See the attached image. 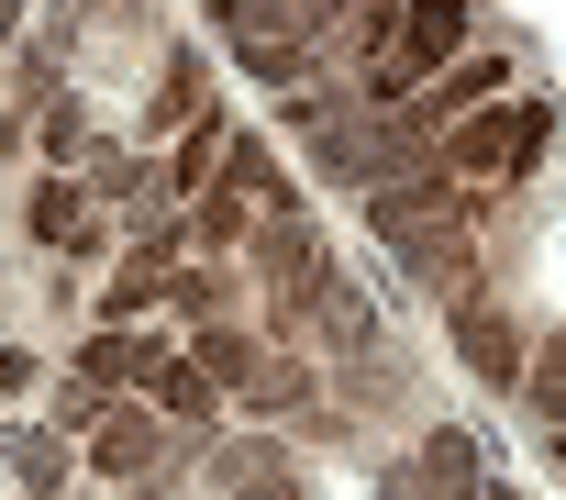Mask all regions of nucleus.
Here are the masks:
<instances>
[{
	"instance_id": "obj_1",
	"label": "nucleus",
	"mask_w": 566,
	"mask_h": 500,
	"mask_svg": "<svg viewBox=\"0 0 566 500\" xmlns=\"http://www.w3.org/2000/svg\"><path fill=\"white\" fill-rule=\"evenodd\" d=\"M367 233L389 244L422 290H467V211H455L444 178H389V189H367Z\"/></svg>"
},
{
	"instance_id": "obj_2",
	"label": "nucleus",
	"mask_w": 566,
	"mask_h": 500,
	"mask_svg": "<svg viewBox=\"0 0 566 500\" xmlns=\"http://www.w3.org/2000/svg\"><path fill=\"white\" fill-rule=\"evenodd\" d=\"M167 445H178L167 412H112V400H101V423H90V467L123 478V489H156V478H167Z\"/></svg>"
},
{
	"instance_id": "obj_3",
	"label": "nucleus",
	"mask_w": 566,
	"mask_h": 500,
	"mask_svg": "<svg viewBox=\"0 0 566 500\" xmlns=\"http://www.w3.org/2000/svg\"><path fill=\"white\" fill-rule=\"evenodd\" d=\"M255 268H266V290H277V301H312V290L334 279L323 233H312L301 211H266V233H255Z\"/></svg>"
},
{
	"instance_id": "obj_4",
	"label": "nucleus",
	"mask_w": 566,
	"mask_h": 500,
	"mask_svg": "<svg viewBox=\"0 0 566 500\" xmlns=\"http://www.w3.org/2000/svg\"><path fill=\"white\" fill-rule=\"evenodd\" d=\"M533 145H544V112H478V123H455L444 167H455V178H500V167H522Z\"/></svg>"
},
{
	"instance_id": "obj_5",
	"label": "nucleus",
	"mask_w": 566,
	"mask_h": 500,
	"mask_svg": "<svg viewBox=\"0 0 566 500\" xmlns=\"http://www.w3.org/2000/svg\"><path fill=\"white\" fill-rule=\"evenodd\" d=\"M455 356H467L489 389H511V378H522V345H511V323H500L489 301H455Z\"/></svg>"
},
{
	"instance_id": "obj_6",
	"label": "nucleus",
	"mask_w": 566,
	"mask_h": 500,
	"mask_svg": "<svg viewBox=\"0 0 566 500\" xmlns=\"http://www.w3.org/2000/svg\"><path fill=\"white\" fill-rule=\"evenodd\" d=\"M422 489H433V500H478V434H467V423L422 434Z\"/></svg>"
},
{
	"instance_id": "obj_7",
	"label": "nucleus",
	"mask_w": 566,
	"mask_h": 500,
	"mask_svg": "<svg viewBox=\"0 0 566 500\" xmlns=\"http://www.w3.org/2000/svg\"><path fill=\"white\" fill-rule=\"evenodd\" d=\"M301 312H312V323H323V334H334L345 356H356V345H378V312H367V290H345V279H323V290H312Z\"/></svg>"
},
{
	"instance_id": "obj_8",
	"label": "nucleus",
	"mask_w": 566,
	"mask_h": 500,
	"mask_svg": "<svg viewBox=\"0 0 566 500\" xmlns=\"http://www.w3.org/2000/svg\"><path fill=\"white\" fill-rule=\"evenodd\" d=\"M211 23H222L244 56H266V45H290V0H211Z\"/></svg>"
},
{
	"instance_id": "obj_9",
	"label": "nucleus",
	"mask_w": 566,
	"mask_h": 500,
	"mask_svg": "<svg viewBox=\"0 0 566 500\" xmlns=\"http://www.w3.org/2000/svg\"><path fill=\"white\" fill-rule=\"evenodd\" d=\"M200 101H211V90H200V56L178 45V56H167V79H156V101H145V123H156V134H178V123H200Z\"/></svg>"
},
{
	"instance_id": "obj_10",
	"label": "nucleus",
	"mask_w": 566,
	"mask_h": 500,
	"mask_svg": "<svg viewBox=\"0 0 566 500\" xmlns=\"http://www.w3.org/2000/svg\"><path fill=\"white\" fill-rule=\"evenodd\" d=\"M156 367H167V356H156V345H134V334H101V345H90V367H78V378H90V389H134V378H156Z\"/></svg>"
},
{
	"instance_id": "obj_11",
	"label": "nucleus",
	"mask_w": 566,
	"mask_h": 500,
	"mask_svg": "<svg viewBox=\"0 0 566 500\" xmlns=\"http://www.w3.org/2000/svg\"><path fill=\"white\" fill-rule=\"evenodd\" d=\"M189 367H200L211 389H255V367H266V356H255L244 334H200V345H189Z\"/></svg>"
},
{
	"instance_id": "obj_12",
	"label": "nucleus",
	"mask_w": 566,
	"mask_h": 500,
	"mask_svg": "<svg viewBox=\"0 0 566 500\" xmlns=\"http://www.w3.org/2000/svg\"><path fill=\"white\" fill-rule=\"evenodd\" d=\"M455 34H467V0H411V67H444Z\"/></svg>"
},
{
	"instance_id": "obj_13",
	"label": "nucleus",
	"mask_w": 566,
	"mask_h": 500,
	"mask_svg": "<svg viewBox=\"0 0 566 500\" xmlns=\"http://www.w3.org/2000/svg\"><path fill=\"white\" fill-rule=\"evenodd\" d=\"M178 290V257H167V244H145V257L112 279V312H145V301H167Z\"/></svg>"
},
{
	"instance_id": "obj_14",
	"label": "nucleus",
	"mask_w": 566,
	"mask_h": 500,
	"mask_svg": "<svg viewBox=\"0 0 566 500\" xmlns=\"http://www.w3.org/2000/svg\"><path fill=\"white\" fill-rule=\"evenodd\" d=\"M34 233H45V244H78V233H90V200H78V178H45V189H34Z\"/></svg>"
},
{
	"instance_id": "obj_15",
	"label": "nucleus",
	"mask_w": 566,
	"mask_h": 500,
	"mask_svg": "<svg viewBox=\"0 0 566 500\" xmlns=\"http://www.w3.org/2000/svg\"><path fill=\"white\" fill-rule=\"evenodd\" d=\"M156 412H167V423H189V434H200V423H211V378H200V367H178V356H167V367H156Z\"/></svg>"
},
{
	"instance_id": "obj_16",
	"label": "nucleus",
	"mask_w": 566,
	"mask_h": 500,
	"mask_svg": "<svg viewBox=\"0 0 566 500\" xmlns=\"http://www.w3.org/2000/svg\"><path fill=\"white\" fill-rule=\"evenodd\" d=\"M233 200H266V211H290V178H277V156H266L255 134L233 145Z\"/></svg>"
},
{
	"instance_id": "obj_17",
	"label": "nucleus",
	"mask_w": 566,
	"mask_h": 500,
	"mask_svg": "<svg viewBox=\"0 0 566 500\" xmlns=\"http://www.w3.org/2000/svg\"><path fill=\"white\" fill-rule=\"evenodd\" d=\"M489 90H511V67H500V56H467V67H444V90H433V112H478Z\"/></svg>"
},
{
	"instance_id": "obj_18",
	"label": "nucleus",
	"mask_w": 566,
	"mask_h": 500,
	"mask_svg": "<svg viewBox=\"0 0 566 500\" xmlns=\"http://www.w3.org/2000/svg\"><path fill=\"white\" fill-rule=\"evenodd\" d=\"M12 467L23 489H67V434H12Z\"/></svg>"
},
{
	"instance_id": "obj_19",
	"label": "nucleus",
	"mask_w": 566,
	"mask_h": 500,
	"mask_svg": "<svg viewBox=\"0 0 566 500\" xmlns=\"http://www.w3.org/2000/svg\"><path fill=\"white\" fill-rule=\"evenodd\" d=\"M200 233H211V244H233V233H244V200H233V189H222V200H200Z\"/></svg>"
},
{
	"instance_id": "obj_20",
	"label": "nucleus",
	"mask_w": 566,
	"mask_h": 500,
	"mask_svg": "<svg viewBox=\"0 0 566 500\" xmlns=\"http://www.w3.org/2000/svg\"><path fill=\"white\" fill-rule=\"evenodd\" d=\"M533 412H555V423H566V356H555V367H533Z\"/></svg>"
},
{
	"instance_id": "obj_21",
	"label": "nucleus",
	"mask_w": 566,
	"mask_h": 500,
	"mask_svg": "<svg viewBox=\"0 0 566 500\" xmlns=\"http://www.w3.org/2000/svg\"><path fill=\"white\" fill-rule=\"evenodd\" d=\"M12 23H23V0H0V45H12Z\"/></svg>"
},
{
	"instance_id": "obj_22",
	"label": "nucleus",
	"mask_w": 566,
	"mask_h": 500,
	"mask_svg": "<svg viewBox=\"0 0 566 500\" xmlns=\"http://www.w3.org/2000/svg\"><path fill=\"white\" fill-rule=\"evenodd\" d=\"M478 500H511V489H489V478H478Z\"/></svg>"
},
{
	"instance_id": "obj_23",
	"label": "nucleus",
	"mask_w": 566,
	"mask_h": 500,
	"mask_svg": "<svg viewBox=\"0 0 566 500\" xmlns=\"http://www.w3.org/2000/svg\"><path fill=\"white\" fill-rule=\"evenodd\" d=\"M555 467H566V445H555Z\"/></svg>"
},
{
	"instance_id": "obj_24",
	"label": "nucleus",
	"mask_w": 566,
	"mask_h": 500,
	"mask_svg": "<svg viewBox=\"0 0 566 500\" xmlns=\"http://www.w3.org/2000/svg\"><path fill=\"white\" fill-rule=\"evenodd\" d=\"M555 356H566V345H555Z\"/></svg>"
}]
</instances>
